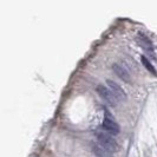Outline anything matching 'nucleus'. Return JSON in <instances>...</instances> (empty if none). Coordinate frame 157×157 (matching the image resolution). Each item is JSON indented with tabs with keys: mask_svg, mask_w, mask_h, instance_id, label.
<instances>
[{
	"mask_svg": "<svg viewBox=\"0 0 157 157\" xmlns=\"http://www.w3.org/2000/svg\"><path fill=\"white\" fill-rule=\"evenodd\" d=\"M96 136H97L98 144H99L101 147H103L104 149L110 151L111 154H115L118 150V148H119L116 140H115L111 135L106 134V132H97Z\"/></svg>",
	"mask_w": 157,
	"mask_h": 157,
	"instance_id": "f257e3e1",
	"label": "nucleus"
},
{
	"mask_svg": "<svg viewBox=\"0 0 157 157\" xmlns=\"http://www.w3.org/2000/svg\"><path fill=\"white\" fill-rule=\"evenodd\" d=\"M97 92L99 94V97H101L108 105H110V106H116L118 104L117 98L113 96V94L110 91V89L106 87L105 85L99 84V85L97 86Z\"/></svg>",
	"mask_w": 157,
	"mask_h": 157,
	"instance_id": "f03ea898",
	"label": "nucleus"
},
{
	"mask_svg": "<svg viewBox=\"0 0 157 157\" xmlns=\"http://www.w3.org/2000/svg\"><path fill=\"white\" fill-rule=\"evenodd\" d=\"M137 43L148 55L154 57V45H152V43H151V40L149 39L148 36H145L144 33L140 32L137 34Z\"/></svg>",
	"mask_w": 157,
	"mask_h": 157,
	"instance_id": "7ed1b4c3",
	"label": "nucleus"
},
{
	"mask_svg": "<svg viewBox=\"0 0 157 157\" xmlns=\"http://www.w3.org/2000/svg\"><path fill=\"white\" fill-rule=\"evenodd\" d=\"M106 84H108V86L110 89V91L113 94V96L117 98V101H119V102H121V101H125L126 99L125 91L119 86L116 82H113V80H111V79H108V80H106Z\"/></svg>",
	"mask_w": 157,
	"mask_h": 157,
	"instance_id": "20e7f679",
	"label": "nucleus"
},
{
	"mask_svg": "<svg viewBox=\"0 0 157 157\" xmlns=\"http://www.w3.org/2000/svg\"><path fill=\"white\" fill-rule=\"evenodd\" d=\"M103 128H104V130L106 132H109V135H118L119 131H121V129H119L117 123L112 118L108 117V116L104 118V121H103Z\"/></svg>",
	"mask_w": 157,
	"mask_h": 157,
	"instance_id": "39448f33",
	"label": "nucleus"
},
{
	"mask_svg": "<svg viewBox=\"0 0 157 157\" xmlns=\"http://www.w3.org/2000/svg\"><path fill=\"white\" fill-rule=\"evenodd\" d=\"M112 70L113 72L117 75L119 78L122 79V80H124L125 83H129L130 82V73H129V71L126 70L124 66H122V65H119V64H113L112 65Z\"/></svg>",
	"mask_w": 157,
	"mask_h": 157,
	"instance_id": "423d86ee",
	"label": "nucleus"
},
{
	"mask_svg": "<svg viewBox=\"0 0 157 157\" xmlns=\"http://www.w3.org/2000/svg\"><path fill=\"white\" fill-rule=\"evenodd\" d=\"M92 151L97 157H113V154H111L110 151H108L106 149H104L103 147H101L99 144L94 143L92 144Z\"/></svg>",
	"mask_w": 157,
	"mask_h": 157,
	"instance_id": "0eeeda50",
	"label": "nucleus"
},
{
	"mask_svg": "<svg viewBox=\"0 0 157 157\" xmlns=\"http://www.w3.org/2000/svg\"><path fill=\"white\" fill-rule=\"evenodd\" d=\"M141 60H142V63H143V65H144V67H145L147 70L149 71V72H151L152 75H155V76H156L157 72H156V70H155V67L152 66V64L150 63L149 59H148L147 57H142Z\"/></svg>",
	"mask_w": 157,
	"mask_h": 157,
	"instance_id": "6e6552de",
	"label": "nucleus"
}]
</instances>
